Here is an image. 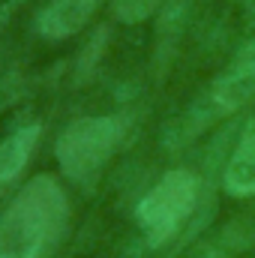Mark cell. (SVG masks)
Segmentation results:
<instances>
[{"label":"cell","mask_w":255,"mask_h":258,"mask_svg":"<svg viewBox=\"0 0 255 258\" xmlns=\"http://www.w3.org/2000/svg\"><path fill=\"white\" fill-rule=\"evenodd\" d=\"M69 222V201L51 174L33 177L0 216V258H48Z\"/></svg>","instance_id":"6da1fadb"},{"label":"cell","mask_w":255,"mask_h":258,"mask_svg":"<svg viewBox=\"0 0 255 258\" xmlns=\"http://www.w3.org/2000/svg\"><path fill=\"white\" fill-rule=\"evenodd\" d=\"M129 120L123 114H105V117H81L72 120L57 138V162L60 171L72 183L90 186L105 162L114 156L120 141L126 138Z\"/></svg>","instance_id":"7a4b0ae2"},{"label":"cell","mask_w":255,"mask_h":258,"mask_svg":"<svg viewBox=\"0 0 255 258\" xmlns=\"http://www.w3.org/2000/svg\"><path fill=\"white\" fill-rule=\"evenodd\" d=\"M198 177L189 168L168 171L150 192L144 195L135 207L138 225L150 246H165L192 216L198 204Z\"/></svg>","instance_id":"3957f363"},{"label":"cell","mask_w":255,"mask_h":258,"mask_svg":"<svg viewBox=\"0 0 255 258\" xmlns=\"http://www.w3.org/2000/svg\"><path fill=\"white\" fill-rule=\"evenodd\" d=\"M252 96H255V42L249 48H243L237 54V60L228 66L216 78V84L210 87L207 102H204V120L231 114L240 105H246Z\"/></svg>","instance_id":"277c9868"},{"label":"cell","mask_w":255,"mask_h":258,"mask_svg":"<svg viewBox=\"0 0 255 258\" xmlns=\"http://www.w3.org/2000/svg\"><path fill=\"white\" fill-rule=\"evenodd\" d=\"M96 6H99V0H51L39 12L36 27L45 39H69L90 21Z\"/></svg>","instance_id":"5b68a950"},{"label":"cell","mask_w":255,"mask_h":258,"mask_svg":"<svg viewBox=\"0 0 255 258\" xmlns=\"http://www.w3.org/2000/svg\"><path fill=\"white\" fill-rule=\"evenodd\" d=\"M39 135H42L39 123H27L0 141V195L18 180V174L30 162V153L39 144Z\"/></svg>","instance_id":"8992f818"},{"label":"cell","mask_w":255,"mask_h":258,"mask_svg":"<svg viewBox=\"0 0 255 258\" xmlns=\"http://www.w3.org/2000/svg\"><path fill=\"white\" fill-rule=\"evenodd\" d=\"M225 189L237 198H246L255 195V123L243 129L231 159H228V168H225Z\"/></svg>","instance_id":"52a82bcc"},{"label":"cell","mask_w":255,"mask_h":258,"mask_svg":"<svg viewBox=\"0 0 255 258\" xmlns=\"http://www.w3.org/2000/svg\"><path fill=\"white\" fill-rule=\"evenodd\" d=\"M156 6H159V0H114V12L126 24H138V21L150 18L156 12Z\"/></svg>","instance_id":"ba28073f"}]
</instances>
